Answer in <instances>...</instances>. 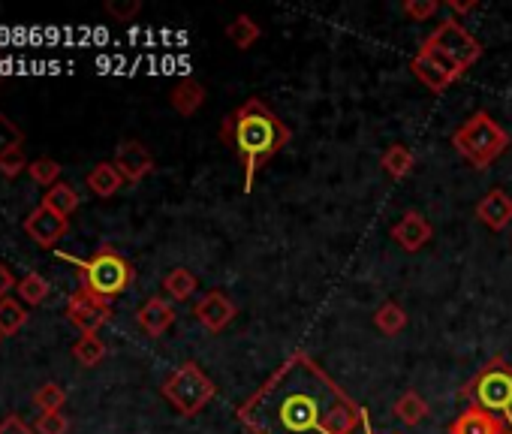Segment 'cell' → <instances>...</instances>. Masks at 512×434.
Masks as SVG:
<instances>
[{"mask_svg":"<svg viewBox=\"0 0 512 434\" xmlns=\"http://www.w3.org/2000/svg\"><path fill=\"white\" fill-rule=\"evenodd\" d=\"M250 434H359L368 413L305 350H293L235 410Z\"/></svg>","mask_w":512,"mask_h":434,"instance_id":"obj_1","label":"cell"},{"mask_svg":"<svg viewBox=\"0 0 512 434\" xmlns=\"http://www.w3.org/2000/svg\"><path fill=\"white\" fill-rule=\"evenodd\" d=\"M220 139L232 148L244 169V193L253 190L260 169L275 160L293 139V130L263 100H247L232 109L220 124Z\"/></svg>","mask_w":512,"mask_h":434,"instance_id":"obj_2","label":"cell"},{"mask_svg":"<svg viewBox=\"0 0 512 434\" xmlns=\"http://www.w3.org/2000/svg\"><path fill=\"white\" fill-rule=\"evenodd\" d=\"M509 133L488 115V112H473L455 133H452V148L467 160L473 169H488L497 157L506 154L509 148Z\"/></svg>","mask_w":512,"mask_h":434,"instance_id":"obj_3","label":"cell"},{"mask_svg":"<svg viewBox=\"0 0 512 434\" xmlns=\"http://www.w3.org/2000/svg\"><path fill=\"white\" fill-rule=\"evenodd\" d=\"M419 49L428 52V55H434V58H437L449 73H455L458 79L482 58L479 40H476L461 22H455V19L440 22V25L425 37V43H422Z\"/></svg>","mask_w":512,"mask_h":434,"instance_id":"obj_4","label":"cell"},{"mask_svg":"<svg viewBox=\"0 0 512 434\" xmlns=\"http://www.w3.org/2000/svg\"><path fill=\"white\" fill-rule=\"evenodd\" d=\"M79 278H82V287L88 293L112 302L115 296H121L124 290H130V284L136 281V269L112 245H100L91 254V260H85L79 266Z\"/></svg>","mask_w":512,"mask_h":434,"instance_id":"obj_5","label":"cell"},{"mask_svg":"<svg viewBox=\"0 0 512 434\" xmlns=\"http://www.w3.org/2000/svg\"><path fill=\"white\" fill-rule=\"evenodd\" d=\"M470 407L512 419V365L500 356L488 359L461 389Z\"/></svg>","mask_w":512,"mask_h":434,"instance_id":"obj_6","label":"cell"},{"mask_svg":"<svg viewBox=\"0 0 512 434\" xmlns=\"http://www.w3.org/2000/svg\"><path fill=\"white\" fill-rule=\"evenodd\" d=\"M163 398L181 413V416H196L199 410H205V404L214 398L217 386L214 380L196 365V362H184L181 368H175L166 383H163Z\"/></svg>","mask_w":512,"mask_h":434,"instance_id":"obj_7","label":"cell"},{"mask_svg":"<svg viewBox=\"0 0 512 434\" xmlns=\"http://www.w3.org/2000/svg\"><path fill=\"white\" fill-rule=\"evenodd\" d=\"M67 317H70L73 326L82 329V335H97V329L112 320V302H106V299L88 293L85 287H79L67 299Z\"/></svg>","mask_w":512,"mask_h":434,"instance_id":"obj_8","label":"cell"},{"mask_svg":"<svg viewBox=\"0 0 512 434\" xmlns=\"http://www.w3.org/2000/svg\"><path fill=\"white\" fill-rule=\"evenodd\" d=\"M67 230H70V221H67V217H61L58 211H52L49 205H40L25 217V233L40 248H55L67 236Z\"/></svg>","mask_w":512,"mask_h":434,"instance_id":"obj_9","label":"cell"},{"mask_svg":"<svg viewBox=\"0 0 512 434\" xmlns=\"http://www.w3.org/2000/svg\"><path fill=\"white\" fill-rule=\"evenodd\" d=\"M196 320L208 329V332H223L235 317H238V305L223 293V290H208L199 302H196Z\"/></svg>","mask_w":512,"mask_h":434,"instance_id":"obj_10","label":"cell"},{"mask_svg":"<svg viewBox=\"0 0 512 434\" xmlns=\"http://www.w3.org/2000/svg\"><path fill=\"white\" fill-rule=\"evenodd\" d=\"M112 163L118 166V172H121V178H124L127 184H139V181H145V178L154 172V157H151V151H148L142 142H136V139L121 142Z\"/></svg>","mask_w":512,"mask_h":434,"instance_id":"obj_11","label":"cell"},{"mask_svg":"<svg viewBox=\"0 0 512 434\" xmlns=\"http://www.w3.org/2000/svg\"><path fill=\"white\" fill-rule=\"evenodd\" d=\"M509 431H512V419L479 410V407L461 410L449 425V434H509Z\"/></svg>","mask_w":512,"mask_h":434,"instance_id":"obj_12","label":"cell"},{"mask_svg":"<svg viewBox=\"0 0 512 434\" xmlns=\"http://www.w3.org/2000/svg\"><path fill=\"white\" fill-rule=\"evenodd\" d=\"M476 217H479V224H485L491 233H503L512 224V196L503 187H491L479 199Z\"/></svg>","mask_w":512,"mask_h":434,"instance_id":"obj_13","label":"cell"},{"mask_svg":"<svg viewBox=\"0 0 512 434\" xmlns=\"http://www.w3.org/2000/svg\"><path fill=\"white\" fill-rule=\"evenodd\" d=\"M431 233H434L431 224L425 221L419 211H407V214H401V221L392 227V242H398L401 251L416 254V251H422L431 242Z\"/></svg>","mask_w":512,"mask_h":434,"instance_id":"obj_14","label":"cell"},{"mask_svg":"<svg viewBox=\"0 0 512 434\" xmlns=\"http://www.w3.org/2000/svg\"><path fill=\"white\" fill-rule=\"evenodd\" d=\"M410 70H413V76L428 88V91H446L449 85H455L458 82V76L455 73H449L434 55H428V52H416V58L410 61Z\"/></svg>","mask_w":512,"mask_h":434,"instance_id":"obj_15","label":"cell"},{"mask_svg":"<svg viewBox=\"0 0 512 434\" xmlns=\"http://www.w3.org/2000/svg\"><path fill=\"white\" fill-rule=\"evenodd\" d=\"M136 323H139V329H142L145 335L160 338V335L175 323V308H172L169 299L154 296V299H148V302L136 311Z\"/></svg>","mask_w":512,"mask_h":434,"instance_id":"obj_16","label":"cell"},{"mask_svg":"<svg viewBox=\"0 0 512 434\" xmlns=\"http://www.w3.org/2000/svg\"><path fill=\"white\" fill-rule=\"evenodd\" d=\"M205 100H208V91H205V85L196 82V79H181V82L172 88V94H169L172 109H175L178 115H184V118H193V115L205 106Z\"/></svg>","mask_w":512,"mask_h":434,"instance_id":"obj_17","label":"cell"},{"mask_svg":"<svg viewBox=\"0 0 512 434\" xmlns=\"http://www.w3.org/2000/svg\"><path fill=\"white\" fill-rule=\"evenodd\" d=\"M124 184H127V181L121 178L118 166H115V163H109V160L97 163V166L88 172V190H91L94 196H100V199L115 196Z\"/></svg>","mask_w":512,"mask_h":434,"instance_id":"obj_18","label":"cell"},{"mask_svg":"<svg viewBox=\"0 0 512 434\" xmlns=\"http://www.w3.org/2000/svg\"><path fill=\"white\" fill-rule=\"evenodd\" d=\"M226 37H229V43H232L238 52H247L250 46L260 43V37H263V28L256 25V19H253V16H247V13H238V16L229 22V28H226Z\"/></svg>","mask_w":512,"mask_h":434,"instance_id":"obj_19","label":"cell"},{"mask_svg":"<svg viewBox=\"0 0 512 434\" xmlns=\"http://www.w3.org/2000/svg\"><path fill=\"white\" fill-rule=\"evenodd\" d=\"M380 166L389 178H407L416 169V154L407 145H389L380 157Z\"/></svg>","mask_w":512,"mask_h":434,"instance_id":"obj_20","label":"cell"},{"mask_svg":"<svg viewBox=\"0 0 512 434\" xmlns=\"http://www.w3.org/2000/svg\"><path fill=\"white\" fill-rule=\"evenodd\" d=\"M392 413L404 422V425H419L428 413H431V407H428V401L416 392V389H410V392H404L398 401H395V407H392Z\"/></svg>","mask_w":512,"mask_h":434,"instance_id":"obj_21","label":"cell"},{"mask_svg":"<svg viewBox=\"0 0 512 434\" xmlns=\"http://www.w3.org/2000/svg\"><path fill=\"white\" fill-rule=\"evenodd\" d=\"M196 287H199V281H196V275L190 272V269H172L166 278H163V290H166V296L172 299V302H187L193 293H196Z\"/></svg>","mask_w":512,"mask_h":434,"instance_id":"obj_22","label":"cell"},{"mask_svg":"<svg viewBox=\"0 0 512 434\" xmlns=\"http://www.w3.org/2000/svg\"><path fill=\"white\" fill-rule=\"evenodd\" d=\"M374 326H377L383 335L395 338V335H401V332L407 329V311H404L398 302H386V305H380V308H377V314H374Z\"/></svg>","mask_w":512,"mask_h":434,"instance_id":"obj_23","label":"cell"},{"mask_svg":"<svg viewBox=\"0 0 512 434\" xmlns=\"http://www.w3.org/2000/svg\"><path fill=\"white\" fill-rule=\"evenodd\" d=\"M73 356H76L79 365L94 368V365H100V362L106 359V344H103L100 335H82V338L73 344Z\"/></svg>","mask_w":512,"mask_h":434,"instance_id":"obj_24","label":"cell"},{"mask_svg":"<svg viewBox=\"0 0 512 434\" xmlns=\"http://www.w3.org/2000/svg\"><path fill=\"white\" fill-rule=\"evenodd\" d=\"M43 205H49L52 211H58L61 217H70L76 208H79V193L70 187V184H64V181H58L55 187H49V193H46V202Z\"/></svg>","mask_w":512,"mask_h":434,"instance_id":"obj_25","label":"cell"},{"mask_svg":"<svg viewBox=\"0 0 512 434\" xmlns=\"http://www.w3.org/2000/svg\"><path fill=\"white\" fill-rule=\"evenodd\" d=\"M28 311L25 305H19L16 299H4L0 302V338H7V335H16L25 323H28Z\"/></svg>","mask_w":512,"mask_h":434,"instance_id":"obj_26","label":"cell"},{"mask_svg":"<svg viewBox=\"0 0 512 434\" xmlns=\"http://www.w3.org/2000/svg\"><path fill=\"white\" fill-rule=\"evenodd\" d=\"M19 296H22V302H28V305H40V302H46L49 299V281L40 275V272H31V275H25L22 281H19Z\"/></svg>","mask_w":512,"mask_h":434,"instance_id":"obj_27","label":"cell"},{"mask_svg":"<svg viewBox=\"0 0 512 434\" xmlns=\"http://www.w3.org/2000/svg\"><path fill=\"white\" fill-rule=\"evenodd\" d=\"M28 175H31L37 184H43V187H55L58 178H61V163L52 160V157H37V160H31Z\"/></svg>","mask_w":512,"mask_h":434,"instance_id":"obj_28","label":"cell"},{"mask_svg":"<svg viewBox=\"0 0 512 434\" xmlns=\"http://www.w3.org/2000/svg\"><path fill=\"white\" fill-rule=\"evenodd\" d=\"M64 401H67V392H64V386H58V383H43V386L34 392V404H37L43 413H58V410L64 407Z\"/></svg>","mask_w":512,"mask_h":434,"instance_id":"obj_29","label":"cell"},{"mask_svg":"<svg viewBox=\"0 0 512 434\" xmlns=\"http://www.w3.org/2000/svg\"><path fill=\"white\" fill-rule=\"evenodd\" d=\"M22 145H25V130L0 112V157L10 154V151H19Z\"/></svg>","mask_w":512,"mask_h":434,"instance_id":"obj_30","label":"cell"},{"mask_svg":"<svg viewBox=\"0 0 512 434\" xmlns=\"http://www.w3.org/2000/svg\"><path fill=\"white\" fill-rule=\"evenodd\" d=\"M401 10H404V16L413 19V22H428L431 16L440 13V0H404Z\"/></svg>","mask_w":512,"mask_h":434,"instance_id":"obj_31","label":"cell"},{"mask_svg":"<svg viewBox=\"0 0 512 434\" xmlns=\"http://www.w3.org/2000/svg\"><path fill=\"white\" fill-rule=\"evenodd\" d=\"M28 166H31V160L25 157L22 148L0 157V175H4V178H19L22 172H28Z\"/></svg>","mask_w":512,"mask_h":434,"instance_id":"obj_32","label":"cell"},{"mask_svg":"<svg viewBox=\"0 0 512 434\" xmlns=\"http://www.w3.org/2000/svg\"><path fill=\"white\" fill-rule=\"evenodd\" d=\"M106 13L112 19H118V22H130V19H136L142 13V4H139V0H124V4H121V0H109Z\"/></svg>","mask_w":512,"mask_h":434,"instance_id":"obj_33","label":"cell"},{"mask_svg":"<svg viewBox=\"0 0 512 434\" xmlns=\"http://www.w3.org/2000/svg\"><path fill=\"white\" fill-rule=\"evenodd\" d=\"M70 431V422L67 416L58 410V413H43L37 419V434H67Z\"/></svg>","mask_w":512,"mask_h":434,"instance_id":"obj_34","label":"cell"},{"mask_svg":"<svg viewBox=\"0 0 512 434\" xmlns=\"http://www.w3.org/2000/svg\"><path fill=\"white\" fill-rule=\"evenodd\" d=\"M0 434H37V428H31L19 416H7L4 422H0Z\"/></svg>","mask_w":512,"mask_h":434,"instance_id":"obj_35","label":"cell"},{"mask_svg":"<svg viewBox=\"0 0 512 434\" xmlns=\"http://www.w3.org/2000/svg\"><path fill=\"white\" fill-rule=\"evenodd\" d=\"M16 287V278H13V272L4 266V263H0V302H4V299H10V290Z\"/></svg>","mask_w":512,"mask_h":434,"instance_id":"obj_36","label":"cell"},{"mask_svg":"<svg viewBox=\"0 0 512 434\" xmlns=\"http://www.w3.org/2000/svg\"><path fill=\"white\" fill-rule=\"evenodd\" d=\"M455 16H467V13H473V10H479V4H476V0H470V4H461V0H449V4H446Z\"/></svg>","mask_w":512,"mask_h":434,"instance_id":"obj_37","label":"cell"},{"mask_svg":"<svg viewBox=\"0 0 512 434\" xmlns=\"http://www.w3.org/2000/svg\"><path fill=\"white\" fill-rule=\"evenodd\" d=\"M362 434H374V431H371V428H365V431H362Z\"/></svg>","mask_w":512,"mask_h":434,"instance_id":"obj_38","label":"cell"},{"mask_svg":"<svg viewBox=\"0 0 512 434\" xmlns=\"http://www.w3.org/2000/svg\"><path fill=\"white\" fill-rule=\"evenodd\" d=\"M509 434H512V431H509Z\"/></svg>","mask_w":512,"mask_h":434,"instance_id":"obj_39","label":"cell"}]
</instances>
